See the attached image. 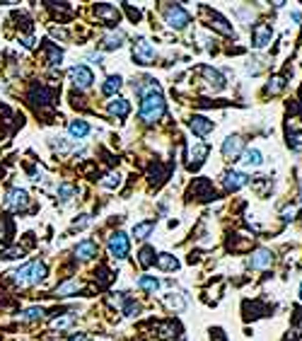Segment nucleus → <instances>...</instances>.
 <instances>
[{"mask_svg": "<svg viewBox=\"0 0 302 341\" xmlns=\"http://www.w3.org/2000/svg\"><path fill=\"white\" fill-rule=\"evenodd\" d=\"M19 44H22L24 49H32V46H34V39H32V37H24V39H19Z\"/></svg>", "mask_w": 302, "mask_h": 341, "instance_id": "40", "label": "nucleus"}, {"mask_svg": "<svg viewBox=\"0 0 302 341\" xmlns=\"http://www.w3.org/2000/svg\"><path fill=\"white\" fill-rule=\"evenodd\" d=\"M165 305L167 307H172V310H184V298H181V293H170V295H165Z\"/></svg>", "mask_w": 302, "mask_h": 341, "instance_id": "31", "label": "nucleus"}, {"mask_svg": "<svg viewBox=\"0 0 302 341\" xmlns=\"http://www.w3.org/2000/svg\"><path fill=\"white\" fill-rule=\"evenodd\" d=\"M268 95H281L283 90H285V77H281V75H276V77H271V82H268Z\"/></svg>", "mask_w": 302, "mask_h": 341, "instance_id": "32", "label": "nucleus"}, {"mask_svg": "<svg viewBox=\"0 0 302 341\" xmlns=\"http://www.w3.org/2000/svg\"><path fill=\"white\" fill-rule=\"evenodd\" d=\"M261 162H264V157H261L259 150L251 148V150H244V152H242V165H246V167H259Z\"/></svg>", "mask_w": 302, "mask_h": 341, "instance_id": "26", "label": "nucleus"}, {"mask_svg": "<svg viewBox=\"0 0 302 341\" xmlns=\"http://www.w3.org/2000/svg\"><path fill=\"white\" fill-rule=\"evenodd\" d=\"M68 77H70V82L77 90H87L94 82V75H92V70L87 68V66H73V68L68 70Z\"/></svg>", "mask_w": 302, "mask_h": 341, "instance_id": "5", "label": "nucleus"}, {"mask_svg": "<svg viewBox=\"0 0 302 341\" xmlns=\"http://www.w3.org/2000/svg\"><path fill=\"white\" fill-rule=\"evenodd\" d=\"M82 285L77 283V281H65V283H60L58 288L54 290V295L56 298H68V295H73V293H77Z\"/></svg>", "mask_w": 302, "mask_h": 341, "instance_id": "25", "label": "nucleus"}, {"mask_svg": "<svg viewBox=\"0 0 302 341\" xmlns=\"http://www.w3.org/2000/svg\"><path fill=\"white\" fill-rule=\"evenodd\" d=\"M162 15H165V22H167L172 29H184V27L191 22V15H189L181 5H172V2H167V5L162 7Z\"/></svg>", "mask_w": 302, "mask_h": 341, "instance_id": "2", "label": "nucleus"}, {"mask_svg": "<svg viewBox=\"0 0 302 341\" xmlns=\"http://www.w3.org/2000/svg\"><path fill=\"white\" fill-rule=\"evenodd\" d=\"M155 259H157V254H155V249L150 247V245H145L140 252H138V262H140V266H152L155 264Z\"/></svg>", "mask_w": 302, "mask_h": 341, "instance_id": "27", "label": "nucleus"}, {"mask_svg": "<svg viewBox=\"0 0 302 341\" xmlns=\"http://www.w3.org/2000/svg\"><path fill=\"white\" fill-rule=\"evenodd\" d=\"M102 187H104V189H119L121 187V174L119 172H109V174L102 179Z\"/></svg>", "mask_w": 302, "mask_h": 341, "instance_id": "33", "label": "nucleus"}, {"mask_svg": "<svg viewBox=\"0 0 302 341\" xmlns=\"http://www.w3.org/2000/svg\"><path fill=\"white\" fill-rule=\"evenodd\" d=\"M210 27H215V29L223 32V34H232V27H227V22H225L223 17H218L215 12H213V17H210Z\"/></svg>", "mask_w": 302, "mask_h": 341, "instance_id": "34", "label": "nucleus"}, {"mask_svg": "<svg viewBox=\"0 0 302 341\" xmlns=\"http://www.w3.org/2000/svg\"><path fill=\"white\" fill-rule=\"evenodd\" d=\"M223 184H225V189H230V191H237V189H242V187H246V184H249V177H246L244 172L232 170V172H227V174H225Z\"/></svg>", "mask_w": 302, "mask_h": 341, "instance_id": "12", "label": "nucleus"}, {"mask_svg": "<svg viewBox=\"0 0 302 341\" xmlns=\"http://www.w3.org/2000/svg\"><path fill=\"white\" fill-rule=\"evenodd\" d=\"M162 114H165V97H162V90H155V92H150V95H145V97L140 99V109H138L140 121L155 124Z\"/></svg>", "mask_w": 302, "mask_h": 341, "instance_id": "1", "label": "nucleus"}, {"mask_svg": "<svg viewBox=\"0 0 302 341\" xmlns=\"http://www.w3.org/2000/svg\"><path fill=\"white\" fill-rule=\"evenodd\" d=\"M68 133L75 138V140H82V138L90 133V126H87V121L75 119V121H70V124H68Z\"/></svg>", "mask_w": 302, "mask_h": 341, "instance_id": "19", "label": "nucleus"}, {"mask_svg": "<svg viewBox=\"0 0 302 341\" xmlns=\"http://www.w3.org/2000/svg\"><path fill=\"white\" fill-rule=\"evenodd\" d=\"M123 41H126L123 32H121V29H112V32H107V34L102 37V49H104V51H116V49L123 46Z\"/></svg>", "mask_w": 302, "mask_h": 341, "instance_id": "11", "label": "nucleus"}, {"mask_svg": "<svg viewBox=\"0 0 302 341\" xmlns=\"http://www.w3.org/2000/svg\"><path fill=\"white\" fill-rule=\"evenodd\" d=\"M271 37H273L271 24H256L254 32H251V39H254V46L256 49H264L266 44H271Z\"/></svg>", "mask_w": 302, "mask_h": 341, "instance_id": "10", "label": "nucleus"}, {"mask_svg": "<svg viewBox=\"0 0 302 341\" xmlns=\"http://www.w3.org/2000/svg\"><path fill=\"white\" fill-rule=\"evenodd\" d=\"M90 223V215H80V220H75V227H85Z\"/></svg>", "mask_w": 302, "mask_h": 341, "instance_id": "41", "label": "nucleus"}, {"mask_svg": "<svg viewBox=\"0 0 302 341\" xmlns=\"http://www.w3.org/2000/svg\"><path fill=\"white\" fill-rule=\"evenodd\" d=\"M174 332H179V327H177L174 322H165V324L160 327V334H162L165 339H172V337H174Z\"/></svg>", "mask_w": 302, "mask_h": 341, "instance_id": "35", "label": "nucleus"}, {"mask_svg": "<svg viewBox=\"0 0 302 341\" xmlns=\"http://www.w3.org/2000/svg\"><path fill=\"white\" fill-rule=\"evenodd\" d=\"M0 257H2V259H19V257H22V249H7V252H2Z\"/></svg>", "mask_w": 302, "mask_h": 341, "instance_id": "39", "label": "nucleus"}, {"mask_svg": "<svg viewBox=\"0 0 302 341\" xmlns=\"http://www.w3.org/2000/svg\"><path fill=\"white\" fill-rule=\"evenodd\" d=\"M271 262H273L271 249L259 247V249H254V252H251V257H249V269H254V271H259V269H268V266H271Z\"/></svg>", "mask_w": 302, "mask_h": 341, "instance_id": "7", "label": "nucleus"}, {"mask_svg": "<svg viewBox=\"0 0 302 341\" xmlns=\"http://www.w3.org/2000/svg\"><path fill=\"white\" fill-rule=\"evenodd\" d=\"M32 99H34L37 104H39V102H41V104H51V102H54V92H51L49 87H44V85H37V87L32 90Z\"/></svg>", "mask_w": 302, "mask_h": 341, "instance_id": "22", "label": "nucleus"}, {"mask_svg": "<svg viewBox=\"0 0 302 341\" xmlns=\"http://www.w3.org/2000/svg\"><path fill=\"white\" fill-rule=\"evenodd\" d=\"M70 341H87V337H85V334H77V337H73Z\"/></svg>", "mask_w": 302, "mask_h": 341, "instance_id": "42", "label": "nucleus"}, {"mask_svg": "<svg viewBox=\"0 0 302 341\" xmlns=\"http://www.w3.org/2000/svg\"><path fill=\"white\" fill-rule=\"evenodd\" d=\"M107 247H109V254L114 257V259H126L128 257V235L126 232H121L116 230L112 237H109V242H107Z\"/></svg>", "mask_w": 302, "mask_h": 341, "instance_id": "4", "label": "nucleus"}, {"mask_svg": "<svg viewBox=\"0 0 302 341\" xmlns=\"http://www.w3.org/2000/svg\"><path fill=\"white\" fill-rule=\"evenodd\" d=\"M2 204H5V208H10V210H24L29 206V194L24 189H10L5 194V201Z\"/></svg>", "mask_w": 302, "mask_h": 341, "instance_id": "6", "label": "nucleus"}, {"mask_svg": "<svg viewBox=\"0 0 302 341\" xmlns=\"http://www.w3.org/2000/svg\"><path fill=\"white\" fill-rule=\"evenodd\" d=\"M46 278V264L44 262H29V285H37Z\"/></svg>", "mask_w": 302, "mask_h": 341, "instance_id": "17", "label": "nucleus"}, {"mask_svg": "<svg viewBox=\"0 0 302 341\" xmlns=\"http://www.w3.org/2000/svg\"><path fill=\"white\" fill-rule=\"evenodd\" d=\"M152 230H155V220H143V223L133 225L131 235H133L135 240H145V237H150V232H152Z\"/></svg>", "mask_w": 302, "mask_h": 341, "instance_id": "20", "label": "nucleus"}, {"mask_svg": "<svg viewBox=\"0 0 302 341\" xmlns=\"http://www.w3.org/2000/svg\"><path fill=\"white\" fill-rule=\"evenodd\" d=\"M293 19H295V22H302V15H300V12H298V10L293 12Z\"/></svg>", "mask_w": 302, "mask_h": 341, "instance_id": "43", "label": "nucleus"}, {"mask_svg": "<svg viewBox=\"0 0 302 341\" xmlns=\"http://www.w3.org/2000/svg\"><path fill=\"white\" fill-rule=\"evenodd\" d=\"M12 240V220L7 215L0 218V242H10Z\"/></svg>", "mask_w": 302, "mask_h": 341, "instance_id": "29", "label": "nucleus"}, {"mask_svg": "<svg viewBox=\"0 0 302 341\" xmlns=\"http://www.w3.org/2000/svg\"><path fill=\"white\" fill-rule=\"evenodd\" d=\"M41 317H44V307H27L24 312H19L22 322H34V320H41Z\"/></svg>", "mask_w": 302, "mask_h": 341, "instance_id": "30", "label": "nucleus"}, {"mask_svg": "<svg viewBox=\"0 0 302 341\" xmlns=\"http://www.w3.org/2000/svg\"><path fill=\"white\" fill-rule=\"evenodd\" d=\"M157 266L162 269V271H177L179 269V259L177 257H172V254H157Z\"/></svg>", "mask_w": 302, "mask_h": 341, "instance_id": "23", "label": "nucleus"}, {"mask_svg": "<svg viewBox=\"0 0 302 341\" xmlns=\"http://www.w3.org/2000/svg\"><path fill=\"white\" fill-rule=\"evenodd\" d=\"M201 73H203V77L208 80V85H210L215 92L225 87V77H223V75H220V73H218L215 68H210V66H203V68H201Z\"/></svg>", "mask_w": 302, "mask_h": 341, "instance_id": "16", "label": "nucleus"}, {"mask_svg": "<svg viewBox=\"0 0 302 341\" xmlns=\"http://www.w3.org/2000/svg\"><path fill=\"white\" fill-rule=\"evenodd\" d=\"M242 152H244V140H242L240 136L225 138V143H223V155H225L227 160H235V157H240Z\"/></svg>", "mask_w": 302, "mask_h": 341, "instance_id": "9", "label": "nucleus"}, {"mask_svg": "<svg viewBox=\"0 0 302 341\" xmlns=\"http://www.w3.org/2000/svg\"><path fill=\"white\" fill-rule=\"evenodd\" d=\"M46 63L49 66H60V61H63V51H60L56 44H51V41H46Z\"/></svg>", "mask_w": 302, "mask_h": 341, "instance_id": "24", "label": "nucleus"}, {"mask_svg": "<svg viewBox=\"0 0 302 341\" xmlns=\"http://www.w3.org/2000/svg\"><path fill=\"white\" fill-rule=\"evenodd\" d=\"M73 320H75V315H63V317H56V320L51 322V327H54V329H63V327L73 324Z\"/></svg>", "mask_w": 302, "mask_h": 341, "instance_id": "36", "label": "nucleus"}, {"mask_svg": "<svg viewBox=\"0 0 302 341\" xmlns=\"http://www.w3.org/2000/svg\"><path fill=\"white\" fill-rule=\"evenodd\" d=\"M107 109H109V114H112V116H116V119H126V116L131 114V102H128V99H123V97H114V99L107 104Z\"/></svg>", "mask_w": 302, "mask_h": 341, "instance_id": "13", "label": "nucleus"}, {"mask_svg": "<svg viewBox=\"0 0 302 341\" xmlns=\"http://www.w3.org/2000/svg\"><path fill=\"white\" fill-rule=\"evenodd\" d=\"M133 61L138 66H152L155 63V46L145 37L135 39V44H133Z\"/></svg>", "mask_w": 302, "mask_h": 341, "instance_id": "3", "label": "nucleus"}, {"mask_svg": "<svg viewBox=\"0 0 302 341\" xmlns=\"http://www.w3.org/2000/svg\"><path fill=\"white\" fill-rule=\"evenodd\" d=\"M94 15H97V19H102L107 24H116L119 22V10L114 5H109V2H97L94 5Z\"/></svg>", "mask_w": 302, "mask_h": 341, "instance_id": "8", "label": "nucleus"}, {"mask_svg": "<svg viewBox=\"0 0 302 341\" xmlns=\"http://www.w3.org/2000/svg\"><path fill=\"white\" fill-rule=\"evenodd\" d=\"M58 191H60V201H63V204H68V201H70V196L75 194V189H73L70 184H60Z\"/></svg>", "mask_w": 302, "mask_h": 341, "instance_id": "37", "label": "nucleus"}, {"mask_svg": "<svg viewBox=\"0 0 302 341\" xmlns=\"http://www.w3.org/2000/svg\"><path fill=\"white\" fill-rule=\"evenodd\" d=\"M300 300H302V285H300Z\"/></svg>", "mask_w": 302, "mask_h": 341, "instance_id": "44", "label": "nucleus"}, {"mask_svg": "<svg viewBox=\"0 0 302 341\" xmlns=\"http://www.w3.org/2000/svg\"><path fill=\"white\" fill-rule=\"evenodd\" d=\"M138 312H140V305H138V303L131 300V303L123 305V315H126V317H133V315H138Z\"/></svg>", "mask_w": 302, "mask_h": 341, "instance_id": "38", "label": "nucleus"}, {"mask_svg": "<svg viewBox=\"0 0 302 341\" xmlns=\"http://www.w3.org/2000/svg\"><path fill=\"white\" fill-rule=\"evenodd\" d=\"M189 129H191L196 136L206 138L210 131H213V121H210L208 116H193V119L189 121Z\"/></svg>", "mask_w": 302, "mask_h": 341, "instance_id": "14", "label": "nucleus"}, {"mask_svg": "<svg viewBox=\"0 0 302 341\" xmlns=\"http://www.w3.org/2000/svg\"><path fill=\"white\" fill-rule=\"evenodd\" d=\"M135 288H140V290H145V293H157L160 290V281L155 278V276H140L138 281H135Z\"/></svg>", "mask_w": 302, "mask_h": 341, "instance_id": "21", "label": "nucleus"}, {"mask_svg": "<svg viewBox=\"0 0 302 341\" xmlns=\"http://www.w3.org/2000/svg\"><path fill=\"white\" fill-rule=\"evenodd\" d=\"M75 257L82 259V262L97 257V242H94V240H82V242H77V247H75Z\"/></svg>", "mask_w": 302, "mask_h": 341, "instance_id": "15", "label": "nucleus"}, {"mask_svg": "<svg viewBox=\"0 0 302 341\" xmlns=\"http://www.w3.org/2000/svg\"><path fill=\"white\" fill-rule=\"evenodd\" d=\"M121 85H123L121 75H109V77L104 80V85H102V92H104V95H116L121 90Z\"/></svg>", "mask_w": 302, "mask_h": 341, "instance_id": "28", "label": "nucleus"}, {"mask_svg": "<svg viewBox=\"0 0 302 341\" xmlns=\"http://www.w3.org/2000/svg\"><path fill=\"white\" fill-rule=\"evenodd\" d=\"M206 155H208V145H206V143H196V148L191 150V162H189V167H191V170H198V167L203 165Z\"/></svg>", "mask_w": 302, "mask_h": 341, "instance_id": "18", "label": "nucleus"}]
</instances>
